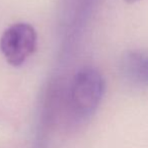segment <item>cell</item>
<instances>
[{
  "label": "cell",
  "instance_id": "1",
  "mask_svg": "<svg viewBox=\"0 0 148 148\" xmlns=\"http://www.w3.org/2000/svg\"><path fill=\"white\" fill-rule=\"evenodd\" d=\"M106 89L103 75L92 67H84L74 75L62 108L54 121L73 128L87 121L99 108Z\"/></svg>",
  "mask_w": 148,
  "mask_h": 148
},
{
  "label": "cell",
  "instance_id": "2",
  "mask_svg": "<svg viewBox=\"0 0 148 148\" xmlns=\"http://www.w3.org/2000/svg\"><path fill=\"white\" fill-rule=\"evenodd\" d=\"M37 32L32 25L17 23L8 27L0 38V51L11 66H21L37 48Z\"/></svg>",
  "mask_w": 148,
  "mask_h": 148
},
{
  "label": "cell",
  "instance_id": "3",
  "mask_svg": "<svg viewBox=\"0 0 148 148\" xmlns=\"http://www.w3.org/2000/svg\"><path fill=\"white\" fill-rule=\"evenodd\" d=\"M120 73L130 85L148 87V53L127 51L120 60Z\"/></svg>",
  "mask_w": 148,
  "mask_h": 148
},
{
  "label": "cell",
  "instance_id": "4",
  "mask_svg": "<svg viewBox=\"0 0 148 148\" xmlns=\"http://www.w3.org/2000/svg\"><path fill=\"white\" fill-rule=\"evenodd\" d=\"M125 2H127V3H135V2H137V1H139V0H124Z\"/></svg>",
  "mask_w": 148,
  "mask_h": 148
}]
</instances>
